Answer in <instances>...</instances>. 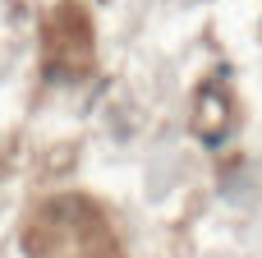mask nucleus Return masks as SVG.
Listing matches in <instances>:
<instances>
[]
</instances>
